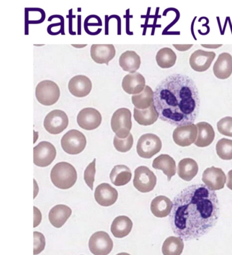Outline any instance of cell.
<instances>
[{
    "instance_id": "obj_32",
    "label": "cell",
    "mask_w": 232,
    "mask_h": 255,
    "mask_svg": "<svg viewBox=\"0 0 232 255\" xmlns=\"http://www.w3.org/2000/svg\"><path fill=\"white\" fill-rule=\"evenodd\" d=\"M176 59V53L170 48H161L156 55V61L161 68H170L175 65Z\"/></svg>"
},
{
    "instance_id": "obj_3",
    "label": "cell",
    "mask_w": 232,
    "mask_h": 255,
    "mask_svg": "<svg viewBox=\"0 0 232 255\" xmlns=\"http://www.w3.org/2000/svg\"><path fill=\"white\" fill-rule=\"evenodd\" d=\"M51 179L53 185L57 188L64 190L69 189L77 182V170L70 163L60 162L52 169Z\"/></svg>"
},
{
    "instance_id": "obj_2",
    "label": "cell",
    "mask_w": 232,
    "mask_h": 255,
    "mask_svg": "<svg viewBox=\"0 0 232 255\" xmlns=\"http://www.w3.org/2000/svg\"><path fill=\"white\" fill-rule=\"evenodd\" d=\"M154 104L163 122L177 127L194 124L200 111L199 92L189 76L172 74L156 87Z\"/></svg>"
},
{
    "instance_id": "obj_28",
    "label": "cell",
    "mask_w": 232,
    "mask_h": 255,
    "mask_svg": "<svg viewBox=\"0 0 232 255\" xmlns=\"http://www.w3.org/2000/svg\"><path fill=\"white\" fill-rule=\"evenodd\" d=\"M119 65L121 68L129 74H133L140 68L141 59L140 56L135 51H127L120 55Z\"/></svg>"
},
{
    "instance_id": "obj_19",
    "label": "cell",
    "mask_w": 232,
    "mask_h": 255,
    "mask_svg": "<svg viewBox=\"0 0 232 255\" xmlns=\"http://www.w3.org/2000/svg\"><path fill=\"white\" fill-rule=\"evenodd\" d=\"M116 55V50L113 44H93L91 48V57L99 64L109 65Z\"/></svg>"
},
{
    "instance_id": "obj_12",
    "label": "cell",
    "mask_w": 232,
    "mask_h": 255,
    "mask_svg": "<svg viewBox=\"0 0 232 255\" xmlns=\"http://www.w3.org/2000/svg\"><path fill=\"white\" fill-rule=\"evenodd\" d=\"M101 113L93 108H85L80 111L77 116V123L82 129L92 131L97 129L102 124Z\"/></svg>"
},
{
    "instance_id": "obj_38",
    "label": "cell",
    "mask_w": 232,
    "mask_h": 255,
    "mask_svg": "<svg viewBox=\"0 0 232 255\" xmlns=\"http://www.w3.org/2000/svg\"><path fill=\"white\" fill-rule=\"evenodd\" d=\"M192 44H190V45H176V44H174V47L180 51H187L189 48L192 47Z\"/></svg>"
},
{
    "instance_id": "obj_8",
    "label": "cell",
    "mask_w": 232,
    "mask_h": 255,
    "mask_svg": "<svg viewBox=\"0 0 232 255\" xmlns=\"http://www.w3.org/2000/svg\"><path fill=\"white\" fill-rule=\"evenodd\" d=\"M133 186L141 193H149L157 184V177L151 169L146 166H140L135 169Z\"/></svg>"
},
{
    "instance_id": "obj_35",
    "label": "cell",
    "mask_w": 232,
    "mask_h": 255,
    "mask_svg": "<svg viewBox=\"0 0 232 255\" xmlns=\"http://www.w3.org/2000/svg\"><path fill=\"white\" fill-rule=\"evenodd\" d=\"M217 129L222 135L232 137V117H226L217 123Z\"/></svg>"
},
{
    "instance_id": "obj_26",
    "label": "cell",
    "mask_w": 232,
    "mask_h": 255,
    "mask_svg": "<svg viewBox=\"0 0 232 255\" xmlns=\"http://www.w3.org/2000/svg\"><path fill=\"white\" fill-rule=\"evenodd\" d=\"M133 228V223L129 217L119 216L113 221L111 232L115 238H122L129 235Z\"/></svg>"
},
{
    "instance_id": "obj_24",
    "label": "cell",
    "mask_w": 232,
    "mask_h": 255,
    "mask_svg": "<svg viewBox=\"0 0 232 255\" xmlns=\"http://www.w3.org/2000/svg\"><path fill=\"white\" fill-rule=\"evenodd\" d=\"M153 167L155 169L162 170L165 175L168 176L170 181L172 177L175 176L176 173V162L168 154H161L153 160Z\"/></svg>"
},
{
    "instance_id": "obj_1",
    "label": "cell",
    "mask_w": 232,
    "mask_h": 255,
    "mask_svg": "<svg viewBox=\"0 0 232 255\" xmlns=\"http://www.w3.org/2000/svg\"><path fill=\"white\" fill-rule=\"evenodd\" d=\"M170 222L183 240L198 239L216 225L220 204L215 191L203 184L188 186L174 197Z\"/></svg>"
},
{
    "instance_id": "obj_34",
    "label": "cell",
    "mask_w": 232,
    "mask_h": 255,
    "mask_svg": "<svg viewBox=\"0 0 232 255\" xmlns=\"http://www.w3.org/2000/svg\"><path fill=\"white\" fill-rule=\"evenodd\" d=\"M115 148L116 150L120 152H127L131 150L133 144V137L131 134L125 139H120L115 135L113 141Z\"/></svg>"
},
{
    "instance_id": "obj_22",
    "label": "cell",
    "mask_w": 232,
    "mask_h": 255,
    "mask_svg": "<svg viewBox=\"0 0 232 255\" xmlns=\"http://www.w3.org/2000/svg\"><path fill=\"white\" fill-rule=\"evenodd\" d=\"M198 128V137L196 142V146L204 148L212 144L214 141L215 133L213 126L207 122H200L196 124Z\"/></svg>"
},
{
    "instance_id": "obj_14",
    "label": "cell",
    "mask_w": 232,
    "mask_h": 255,
    "mask_svg": "<svg viewBox=\"0 0 232 255\" xmlns=\"http://www.w3.org/2000/svg\"><path fill=\"white\" fill-rule=\"evenodd\" d=\"M202 181L204 185L213 191L224 189L226 182V175L221 168L214 166L204 170L202 175Z\"/></svg>"
},
{
    "instance_id": "obj_37",
    "label": "cell",
    "mask_w": 232,
    "mask_h": 255,
    "mask_svg": "<svg viewBox=\"0 0 232 255\" xmlns=\"http://www.w3.org/2000/svg\"><path fill=\"white\" fill-rule=\"evenodd\" d=\"M33 238H34L33 255H36L40 254L42 251H44L46 245L45 238H44L43 234L38 232L33 233Z\"/></svg>"
},
{
    "instance_id": "obj_25",
    "label": "cell",
    "mask_w": 232,
    "mask_h": 255,
    "mask_svg": "<svg viewBox=\"0 0 232 255\" xmlns=\"http://www.w3.org/2000/svg\"><path fill=\"white\" fill-rule=\"evenodd\" d=\"M133 117L135 122L142 126H151L157 122L159 118L158 112L155 104L146 110H140L135 108L133 110Z\"/></svg>"
},
{
    "instance_id": "obj_6",
    "label": "cell",
    "mask_w": 232,
    "mask_h": 255,
    "mask_svg": "<svg viewBox=\"0 0 232 255\" xmlns=\"http://www.w3.org/2000/svg\"><path fill=\"white\" fill-rule=\"evenodd\" d=\"M162 142L157 135L146 133L142 135L137 144V153L144 159H151L154 155L160 152Z\"/></svg>"
},
{
    "instance_id": "obj_33",
    "label": "cell",
    "mask_w": 232,
    "mask_h": 255,
    "mask_svg": "<svg viewBox=\"0 0 232 255\" xmlns=\"http://www.w3.org/2000/svg\"><path fill=\"white\" fill-rule=\"evenodd\" d=\"M217 153L223 160L232 159V139L222 138L217 142L216 146Z\"/></svg>"
},
{
    "instance_id": "obj_17",
    "label": "cell",
    "mask_w": 232,
    "mask_h": 255,
    "mask_svg": "<svg viewBox=\"0 0 232 255\" xmlns=\"http://www.w3.org/2000/svg\"><path fill=\"white\" fill-rule=\"evenodd\" d=\"M70 94L77 98H85L90 94L92 83L86 76H75L68 83Z\"/></svg>"
},
{
    "instance_id": "obj_23",
    "label": "cell",
    "mask_w": 232,
    "mask_h": 255,
    "mask_svg": "<svg viewBox=\"0 0 232 255\" xmlns=\"http://www.w3.org/2000/svg\"><path fill=\"white\" fill-rule=\"evenodd\" d=\"M173 203L166 196L160 195L156 197L151 204L153 215L157 218H165L171 213Z\"/></svg>"
},
{
    "instance_id": "obj_39",
    "label": "cell",
    "mask_w": 232,
    "mask_h": 255,
    "mask_svg": "<svg viewBox=\"0 0 232 255\" xmlns=\"http://www.w3.org/2000/svg\"><path fill=\"white\" fill-rule=\"evenodd\" d=\"M227 187L232 191V169L228 174Z\"/></svg>"
},
{
    "instance_id": "obj_18",
    "label": "cell",
    "mask_w": 232,
    "mask_h": 255,
    "mask_svg": "<svg viewBox=\"0 0 232 255\" xmlns=\"http://www.w3.org/2000/svg\"><path fill=\"white\" fill-rule=\"evenodd\" d=\"M145 79L139 72L129 74L123 78L122 81V87L127 94L138 95L141 94L146 85Z\"/></svg>"
},
{
    "instance_id": "obj_16",
    "label": "cell",
    "mask_w": 232,
    "mask_h": 255,
    "mask_svg": "<svg viewBox=\"0 0 232 255\" xmlns=\"http://www.w3.org/2000/svg\"><path fill=\"white\" fill-rule=\"evenodd\" d=\"M118 192L115 188L108 183L98 185L95 191V200L100 206L109 207L115 204L118 199Z\"/></svg>"
},
{
    "instance_id": "obj_15",
    "label": "cell",
    "mask_w": 232,
    "mask_h": 255,
    "mask_svg": "<svg viewBox=\"0 0 232 255\" xmlns=\"http://www.w3.org/2000/svg\"><path fill=\"white\" fill-rule=\"evenodd\" d=\"M216 54L214 52L198 50L191 55L189 64L196 72H203L209 70Z\"/></svg>"
},
{
    "instance_id": "obj_30",
    "label": "cell",
    "mask_w": 232,
    "mask_h": 255,
    "mask_svg": "<svg viewBox=\"0 0 232 255\" xmlns=\"http://www.w3.org/2000/svg\"><path fill=\"white\" fill-rule=\"evenodd\" d=\"M131 101L136 109H147L154 104V91L147 85L141 94L131 97Z\"/></svg>"
},
{
    "instance_id": "obj_20",
    "label": "cell",
    "mask_w": 232,
    "mask_h": 255,
    "mask_svg": "<svg viewBox=\"0 0 232 255\" xmlns=\"http://www.w3.org/2000/svg\"><path fill=\"white\" fill-rule=\"evenodd\" d=\"M213 72L217 79L226 80L232 74V57L230 54L223 53L218 57L213 66Z\"/></svg>"
},
{
    "instance_id": "obj_21",
    "label": "cell",
    "mask_w": 232,
    "mask_h": 255,
    "mask_svg": "<svg viewBox=\"0 0 232 255\" xmlns=\"http://www.w3.org/2000/svg\"><path fill=\"white\" fill-rule=\"evenodd\" d=\"M72 215L71 208L66 205H57L50 210L49 219L51 224L56 228L64 226Z\"/></svg>"
},
{
    "instance_id": "obj_9",
    "label": "cell",
    "mask_w": 232,
    "mask_h": 255,
    "mask_svg": "<svg viewBox=\"0 0 232 255\" xmlns=\"http://www.w3.org/2000/svg\"><path fill=\"white\" fill-rule=\"evenodd\" d=\"M56 155V148L49 141H41L33 148V163L38 167L49 166Z\"/></svg>"
},
{
    "instance_id": "obj_7",
    "label": "cell",
    "mask_w": 232,
    "mask_h": 255,
    "mask_svg": "<svg viewBox=\"0 0 232 255\" xmlns=\"http://www.w3.org/2000/svg\"><path fill=\"white\" fill-rule=\"evenodd\" d=\"M61 144L63 150L66 153L80 154L86 147V137L82 132L77 129L70 130L61 138Z\"/></svg>"
},
{
    "instance_id": "obj_27",
    "label": "cell",
    "mask_w": 232,
    "mask_h": 255,
    "mask_svg": "<svg viewBox=\"0 0 232 255\" xmlns=\"http://www.w3.org/2000/svg\"><path fill=\"white\" fill-rule=\"evenodd\" d=\"M198 163L191 158H185L179 162L178 174L185 181L189 182L196 177L198 172Z\"/></svg>"
},
{
    "instance_id": "obj_41",
    "label": "cell",
    "mask_w": 232,
    "mask_h": 255,
    "mask_svg": "<svg viewBox=\"0 0 232 255\" xmlns=\"http://www.w3.org/2000/svg\"><path fill=\"white\" fill-rule=\"evenodd\" d=\"M116 255H131L128 254V253H118V254H117Z\"/></svg>"
},
{
    "instance_id": "obj_29",
    "label": "cell",
    "mask_w": 232,
    "mask_h": 255,
    "mask_svg": "<svg viewBox=\"0 0 232 255\" xmlns=\"http://www.w3.org/2000/svg\"><path fill=\"white\" fill-rule=\"evenodd\" d=\"M131 169L124 165H118L114 167L111 171L110 178L115 186L120 187L127 185L131 179Z\"/></svg>"
},
{
    "instance_id": "obj_11",
    "label": "cell",
    "mask_w": 232,
    "mask_h": 255,
    "mask_svg": "<svg viewBox=\"0 0 232 255\" xmlns=\"http://www.w3.org/2000/svg\"><path fill=\"white\" fill-rule=\"evenodd\" d=\"M89 248L94 255H108L113 250V242L107 232H98L90 238Z\"/></svg>"
},
{
    "instance_id": "obj_31",
    "label": "cell",
    "mask_w": 232,
    "mask_h": 255,
    "mask_svg": "<svg viewBox=\"0 0 232 255\" xmlns=\"http://www.w3.org/2000/svg\"><path fill=\"white\" fill-rule=\"evenodd\" d=\"M183 249V240L174 236L167 238L162 246L163 255H181Z\"/></svg>"
},
{
    "instance_id": "obj_40",
    "label": "cell",
    "mask_w": 232,
    "mask_h": 255,
    "mask_svg": "<svg viewBox=\"0 0 232 255\" xmlns=\"http://www.w3.org/2000/svg\"><path fill=\"white\" fill-rule=\"evenodd\" d=\"M222 44H202V46L207 48H213V49H216L222 46Z\"/></svg>"
},
{
    "instance_id": "obj_10",
    "label": "cell",
    "mask_w": 232,
    "mask_h": 255,
    "mask_svg": "<svg viewBox=\"0 0 232 255\" xmlns=\"http://www.w3.org/2000/svg\"><path fill=\"white\" fill-rule=\"evenodd\" d=\"M69 120L66 113L60 110H55L46 115L44 121V127L49 133L57 135L68 128Z\"/></svg>"
},
{
    "instance_id": "obj_13",
    "label": "cell",
    "mask_w": 232,
    "mask_h": 255,
    "mask_svg": "<svg viewBox=\"0 0 232 255\" xmlns=\"http://www.w3.org/2000/svg\"><path fill=\"white\" fill-rule=\"evenodd\" d=\"M198 133L196 125L177 127L173 132L174 141L180 146H189L196 142Z\"/></svg>"
},
{
    "instance_id": "obj_36",
    "label": "cell",
    "mask_w": 232,
    "mask_h": 255,
    "mask_svg": "<svg viewBox=\"0 0 232 255\" xmlns=\"http://www.w3.org/2000/svg\"><path fill=\"white\" fill-rule=\"evenodd\" d=\"M96 159H94V161L87 166L84 173L85 181L87 186L92 190L94 189L95 176H96Z\"/></svg>"
},
{
    "instance_id": "obj_5",
    "label": "cell",
    "mask_w": 232,
    "mask_h": 255,
    "mask_svg": "<svg viewBox=\"0 0 232 255\" xmlns=\"http://www.w3.org/2000/svg\"><path fill=\"white\" fill-rule=\"evenodd\" d=\"M36 97L42 105H54L60 98V89L55 82L48 80L41 81L36 87Z\"/></svg>"
},
{
    "instance_id": "obj_4",
    "label": "cell",
    "mask_w": 232,
    "mask_h": 255,
    "mask_svg": "<svg viewBox=\"0 0 232 255\" xmlns=\"http://www.w3.org/2000/svg\"><path fill=\"white\" fill-rule=\"evenodd\" d=\"M132 128L131 111L125 108L118 109L115 112L111 119V128L120 139L129 136Z\"/></svg>"
}]
</instances>
